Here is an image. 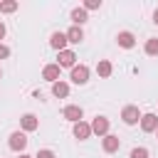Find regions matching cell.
Masks as SVG:
<instances>
[{"label":"cell","mask_w":158,"mask_h":158,"mask_svg":"<svg viewBox=\"0 0 158 158\" xmlns=\"http://www.w3.org/2000/svg\"><path fill=\"white\" fill-rule=\"evenodd\" d=\"M7 146H10L12 151L22 153V151L27 148V136H25V131H15V133H10V141H7Z\"/></svg>","instance_id":"cell-1"},{"label":"cell","mask_w":158,"mask_h":158,"mask_svg":"<svg viewBox=\"0 0 158 158\" xmlns=\"http://www.w3.org/2000/svg\"><path fill=\"white\" fill-rule=\"evenodd\" d=\"M121 121H123L126 126L138 123V121H141V111H138V106H123V111H121Z\"/></svg>","instance_id":"cell-2"},{"label":"cell","mask_w":158,"mask_h":158,"mask_svg":"<svg viewBox=\"0 0 158 158\" xmlns=\"http://www.w3.org/2000/svg\"><path fill=\"white\" fill-rule=\"evenodd\" d=\"M72 81L74 84H86L89 81V67L86 64H74L72 67Z\"/></svg>","instance_id":"cell-3"},{"label":"cell","mask_w":158,"mask_h":158,"mask_svg":"<svg viewBox=\"0 0 158 158\" xmlns=\"http://www.w3.org/2000/svg\"><path fill=\"white\" fill-rule=\"evenodd\" d=\"M62 116H64L67 121H72V123H79V121H81V116H84V111H81V106H77V104H69V106H64Z\"/></svg>","instance_id":"cell-4"},{"label":"cell","mask_w":158,"mask_h":158,"mask_svg":"<svg viewBox=\"0 0 158 158\" xmlns=\"http://www.w3.org/2000/svg\"><path fill=\"white\" fill-rule=\"evenodd\" d=\"M91 133H96V136H106L109 133V118L106 116H94V121H91Z\"/></svg>","instance_id":"cell-5"},{"label":"cell","mask_w":158,"mask_h":158,"mask_svg":"<svg viewBox=\"0 0 158 158\" xmlns=\"http://www.w3.org/2000/svg\"><path fill=\"white\" fill-rule=\"evenodd\" d=\"M141 128H143L146 133H156V128H158V116H156V114H143V116H141Z\"/></svg>","instance_id":"cell-6"},{"label":"cell","mask_w":158,"mask_h":158,"mask_svg":"<svg viewBox=\"0 0 158 158\" xmlns=\"http://www.w3.org/2000/svg\"><path fill=\"white\" fill-rule=\"evenodd\" d=\"M72 133H74V138H79V141H86V138L91 136V123H86V121H79V123H74Z\"/></svg>","instance_id":"cell-7"},{"label":"cell","mask_w":158,"mask_h":158,"mask_svg":"<svg viewBox=\"0 0 158 158\" xmlns=\"http://www.w3.org/2000/svg\"><path fill=\"white\" fill-rule=\"evenodd\" d=\"M118 146H121V141H118V136H114V133H106V136L101 138V148H104L106 153H116Z\"/></svg>","instance_id":"cell-8"},{"label":"cell","mask_w":158,"mask_h":158,"mask_svg":"<svg viewBox=\"0 0 158 158\" xmlns=\"http://www.w3.org/2000/svg\"><path fill=\"white\" fill-rule=\"evenodd\" d=\"M116 42H118V47H123V49H131V47L136 44V37H133V32L123 30V32H118V35H116Z\"/></svg>","instance_id":"cell-9"},{"label":"cell","mask_w":158,"mask_h":158,"mask_svg":"<svg viewBox=\"0 0 158 158\" xmlns=\"http://www.w3.org/2000/svg\"><path fill=\"white\" fill-rule=\"evenodd\" d=\"M20 126H22V131L27 133V131H37V128H40V121H37L35 114H25V116L20 118Z\"/></svg>","instance_id":"cell-10"},{"label":"cell","mask_w":158,"mask_h":158,"mask_svg":"<svg viewBox=\"0 0 158 158\" xmlns=\"http://www.w3.org/2000/svg\"><path fill=\"white\" fill-rule=\"evenodd\" d=\"M67 32H52V37H49V44L57 49V52H62L64 47H67Z\"/></svg>","instance_id":"cell-11"},{"label":"cell","mask_w":158,"mask_h":158,"mask_svg":"<svg viewBox=\"0 0 158 158\" xmlns=\"http://www.w3.org/2000/svg\"><path fill=\"white\" fill-rule=\"evenodd\" d=\"M74 62H77V54L72 49H62L59 57H57V64L59 67H74Z\"/></svg>","instance_id":"cell-12"},{"label":"cell","mask_w":158,"mask_h":158,"mask_svg":"<svg viewBox=\"0 0 158 158\" xmlns=\"http://www.w3.org/2000/svg\"><path fill=\"white\" fill-rule=\"evenodd\" d=\"M59 69H62L59 64H47V67L42 69V79H47V81H52V84L59 81Z\"/></svg>","instance_id":"cell-13"},{"label":"cell","mask_w":158,"mask_h":158,"mask_svg":"<svg viewBox=\"0 0 158 158\" xmlns=\"http://www.w3.org/2000/svg\"><path fill=\"white\" fill-rule=\"evenodd\" d=\"M52 94H54L57 99H67V96H69V84L62 81V79L54 81V84H52Z\"/></svg>","instance_id":"cell-14"},{"label":"cell","mask_w":158,"mask_h":158,"mask_svg":"<svg viewBox=\"0 0 158 158\" xmlns=\"http://www.w3.org/2000/svg\"><path fill=\"white\" fill-rule=\"evenodd\" d=\"M86 20H89V12H86L84 7H74V10H72V22H74L77 27H81Z\"/></svg>","instance_id":"cell-15"},{"label":"cell","mask_w":158,"mask_h":158,"mask_svg":"<svg viewBox=\"0 0 158 158\" xmlns=\"http://www.w3.org/2000/svg\"><path fill=\"white\" fill-rule=\"evenodd\" d=\"M67 40H69L72 44H79V42L84 40V30H81V27H77V25H72V27L67 30Z\"/></svg>","instance_id":"cell-16"},{"label":"cell","mask_w":158,"mask_h":158,"mask_svg":"<svg viewBox=\"0 0 158 158\" xmlns=\"http://www.w3.org/2000/svg\"><path fill=\"white\" fill-rule=\"evenodd\" d=\"M96 72H99V77H111V72H114V67H111V62L109 59H101L99 64H96Z\"/></svg>","instance_id":"cell-17"},{"label":"cell","mask_w":158,"mask_h":158,"mask_svg":"<svg viewBox=\"0 0 158 158\" xmlns=\"http://www.w3.org/2000/svg\"><path fill=\"white\" fill-rule=\"evenodd\" d=\"M146 54L148 57H158V37H151V40H146Z\"/></svg>","instance_id":"cell-18"},{"label":"cell","mask_w":158,"mask_h":158,"mask_svg":"<svg viewBox=\"0 0 158 158\" xmlns=\"http://www.w3.org/2000/svg\"><path fill=\"white\" fill-rule=\"evenodd\" d=\"M15 10H17V0H2V2H0V12L10 15V12H15Z\"/></svg>","instance_id":"cell-19"},{"label":"cell","mask_w":158,"mask_h":158,"mask_svg":"<svg viewBox=\"0 0 158 158\" xmlns=\"http://www.w3.org/2000/svg\"><path fill=\"white\" fill-rule=\"evenodd\" d=\"M81 7H84L86 12H89V10H99V7H101V0H86Z\"/></svg>","instance_id":"cell-20"},{"label":"cell","mask_w":158,"mask_h":158,"mask_svg":"<svg viewBox=\"0 0 158 158\" xmlns=\"http://www.w3.org/2000/svg\"><path fill=\"white\" fill-rule=\"evenodd\" d=\"M131 158H148V148H143V146L141 148H133L131 151Z\"/></svg>","instance_id":"cell-21"},{"label":"cell","mask_w":158,"mask_h":158,"mask_svg":"<svg viewBox=\"0 0 158 158\" xmlns=\"http://www.w3.org/2000/svg\"><path fill=\"white\" fill-rule=\"evenodd\" d=\"M35 158H54V151H49V148H42V151H37V156Z\"/></svg>","instance_id":"cell-22"},{"label":"cell","mask_w":158,"mask_h":158,"mask_svg":"<svg viewBox=\"0 0 158 158\" xmlns=\"http://www.w3.org/2000/svg\"><path fill=\"white\" fill-rule=\"evenodd\" d=\"M5 57H10V49L5 44H0V59H5Z\"/></svg>","instance_id":"cell-23"},{"label":"cell","mask_w":158,"mask_h":158,"mask_svg":"<svg viewBox=\"0 0 158 158\" xmlns=\"http://www.w3.org/2000/svg\"><path fill=\"white\" fill-rule=\"evenodd\" d=\"M2 37H5V25L0 22V40H2Z\"/></svg>","instance_id":"cell-24"},{"label":"cell","mask_w":158,"mask_h":158,"mask_svg":"<svg viewBox=\"0 0 158 158\" xmlns=\"http://www.w3.org/2000/svg\"><path fill=\"white\" fill-rule=\"evenodd\" d=\"M153 22L158 25V7H156V12H153Z\"/></svg>","instance_id":"cell-25"},{"label":"cell","mask_w":158,"mask_h":158,"mask_svg":"<svg viewBox=\"0 0 158 158\" xmlns=\"http://www.w3.org/2000/svg\"><path fill=\"white\" fill-rule=\"evenodd\" d=\"M20 158H35V156H27V153H20Z\"/></svg>","instance_id":"cell-26"},{"label":"cell","mask_w":158,"mask_h":158,"mask_svg":"<svg viewBox=\"0 0 158 158\" xmlns=\"http://www.w3.org/2000/svg\"><path fill=\"white\" fill-rule=\"evenodd\" d=\"M0 79H2V69H0Z\"/></svg>","instance_id":"cell-27"},{"label":"cell","mask_w":158,"mask_h":158,"mask_svg":"<svg viewBox=\"0 0 158 158\" xmlns=\"http://www.w3.org/2000/svg\"><path fill=\"white\" fill-rule=\"evenodd\" d=\"M156 136H158V128H156Z\"/></svg>","instance_id":"cell-28"}]
</instances>
